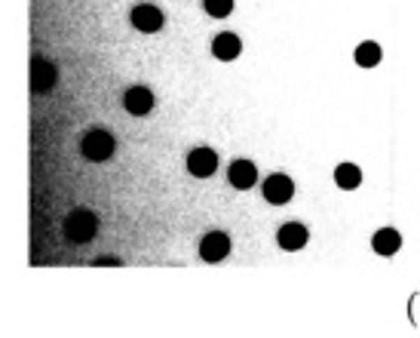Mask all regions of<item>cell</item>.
I'll list each match as a JSON object with an SVG mask.
<instances>
[{
	"mask_svg": "<svg viewBox=\"0 0 420 338\" xmlns=\"http://www.w3.org/2000/svg\"><path fill=\"white\" fill-rule=\"evenodd\" d=\"M61 234H65L68 243H92L98 234V215L92 210H74L68 212L65 225H61Z\"/></svg>",
	"mask_w": 420,
	"mask_h": 338,
	"instance_id": "1",
	"label": "cell"
},
{
	"mask_svg": "<svg viewBox=\"0 0 420 338\" xmlns=\"http://www.w3.org/2000/svg\"><path fill=\"white\" fill-rule=\"evenodd\" d=\"M80 154L89 160V163H107V160L117 154L114 133H107V129H102V126L89 129V133L80 138Z\"/></svg>",
	"mask_w": 420,
	"mask_h": 338,
	"instance_id": "2",
	"label": "cell"
},
{
	"mask_svg": "<svg viewBox=\"0 0 420 338\" xmlns=\"http://www.w3.org/2000/svg\"><path fill=\"white\" fill-rule=\"evenodd\" d=\"M28 80H31V89H34V96H46V92L56 89L59 83V68L56 61L43 59V56H34L28 65Z\"/></svg>",
	"mask_w": 420,
	"mask_h": 338,
	"instance_id": "3",
	"label": "cell"
},
{
	"mask_svg": "<svg viewBox=\"0 0 420 338\" xmlns=\"http://www.w3.org/2000/svg\"><path fill=\"white\" fill-rule=\"evenodd\" d=\"M129 22H132V28L142 31V34H157V31L166 25V15L153 3H138V6H132Z\"/></svg>",
	"mask_w": 420,
	"mask_h": 338,
	"instance_id": "4",
	"label": "cell"
},
{
	"mask_svg": "<svg viewBox=\"0 0 420 338\" xmlns=\"http://www.w3.org/2000/svg\"><path fill=\"white\" fill-rule=\"evenodd\" d=\"M227 256H230V234H224V230H209L200 240V258L209 261V265H218Z\"/></svg>",
	"mask_w": 420,
	"mask_h": 338,
	"instance_id": "5",
	"label": "cell"
},
{
	"mask_svg": "<svg viewBox=\"0 0 420 338\" xmlns=\"http://www.w3.org/2000/svg\"><path fill=\"white\" fill-rule=\"evenodd\" d=\"M153 105H157V98H153V92L142 87V83L123 89V108H126L132 117H147V114L153 111Z\"/></svg>",
	"mask_w": 420,
	"mask_h": 338,
	"instance_id": "6",
	"label": "cell"
},
{
	"mask_svg": "<svg viewBox=\"0 0 420 338\" xmlns=\"http://www.w3.org/2000/svg\"><path fill=\"white\" fill-rule=\"evenodd\" d=\"M264 200L267 203H273V206H285L292 200V194H294V182L289 179L285 172H273L267 182H264Z\"/></svg>",
	"mask_w": 420,
	"mask_h": 338,
	"instance_id": "7",
	"label": "cell"
},
{
	"mask_svg": "<svg viewBox=\"0 0 420 338\" xmlns=\"http://www.w3.org/2000/svg\"><path fill=\"white\" fill-rule=\"evenodd\" d=\"M310 240V230L301 225V221H285L283 228L276 230V243L283 246L285 252H298V249H304Z\"/></svg>",
	"mask_w": 420,
	"mask_h": 338,
	"instance_id": "8",
	"label": "cell"
},
{
	"mask_svg": "<svg viewBox=\"0 0 420 338\" xmlns=\"http://www.w3.org/2000/svg\"><path fill=\"white\" fill-rule=\"evenodd\" d=\"M227 182L233 184L237 191H248L258 184V166L252 160H233L227 166Z\"/></svg>",
	"mask_w": 420,
	"mask_h": 338,
	"instance_id": "9",
	"label": "cell"
},
{
	"mask_svg": "<svg viewBox=\"0 0 420 338\" xmlns=\"http://www.w3.org/2000/svg\"><path fill=\"white\" fill-rule=\"evenodd\" d=\"M218 169V154L212 148H193L188 154V172L193 179H209Z\"/></svg>",
	"mask_w": 420,
	"mask_h": 338,
	"instance_id": "10",
	"label": "cell"
},
{
	"mask_svg": "<svg viewBox=\"0 0 420 338\" xmlns=\"http://www.w3.org/2000/svg\"><path fill=\"white\" fill-rule=\"evenodd\" d=\"M239 52H243V41H239L237 34H230V31H224V34H218L212 41V56L221 61L239 59Z\"/></svg>",
	"mask_w": 420,
	"mask_h": 338,
	"instance_id": "11",
	"label": "cell"
},
{
	"mask_svg": "<svg viewBox=\"0 0 420 338\" xmlns=\"http://www.w3.org/2000/svg\"><path fill=\"white\" fill-rule=\"evenodd\" d=\"M371 246H375L377 256H396L402 246V237H399V230H393V228H380L377 234L371 237Z\"/></svg>",
	"mask_w": 420,
	"mask_h": 338,
	"instance_id": "12",
	"label": "cell"
},
{
	"mask_svg": "<svg viewBox=\"0 0 420 338\" xmlns=\"http://www.w3.org/2000/svg\"><path fill=\"white\" fill-rule=\"evenodd\" d=\"M334 182H338V188L344 191H353L362 184V169L356 163H340L338 169H334Z\"/></svg>",
	"mask_w": 420,
	"mask_h": 338,
	"instance_id": "13",
	"label": "cell"
},
{
	"mask_svg": "<svg viewBox=\"0 0 420 338\" xmlns=\"http://www.w3.org/2000/svg\"><path fill=\"white\" fill-rule=\"evenodd\" d=\"M380 61V46L375 41H365L356 46V65H362V68H375Z\"/></svg>",
	"mask_w": 420,
	"mask_h": 338,
	"instance_id": "14",
	"label": "cell"
},
{
	"mask_svg": "<svg viewBox=\"0 0 420 338\" xmlns=\"http://www.w3.org/2000/svg\"><path fill=\"white\" fill-rule=\"evenodd\" d=\"M203 10L212 15V19H227L233 13V0H203Z\"/></svg>",
	"mask_w": 420,
	"mask_h": 338,
	"instance_id": "15",
	"label": "cell"
},
{
	"mask_svg": "<svg viewBox=\"0 0 420 338\" xmlns=\"http://www.w3.org/2000/svg\"><path fill=\"white\" fill-rule=\"evenodd\" d=\"M92 265H96V267H105V265L120 267V265H123V258H117V256H96V258H92Z\"/></svg>",
	"mask_w": 420,
	"mask_h": 338,
	"instance_id": "16",
	"label": "cell"
}]
</instances>
